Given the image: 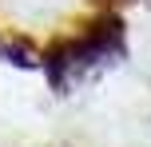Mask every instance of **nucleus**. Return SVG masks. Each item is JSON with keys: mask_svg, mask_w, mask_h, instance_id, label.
<instances>
[{"mask_svg": "<svg viewBox=\"0 0 151 147\" xmlns=\"http://www.w3.org/2000/svg\"><path fill=\"white\" fill-rule=\"evenodd\" d=\"M119 56H123V24L107 16V20H96L80 40L56 44L44 56V68L56 92H72L80 80H91L96 72L111 68Z\"/></svg>", "mask_w": 151, "mask_h": 147, "instance_id": "obj_1", "label": "nucleus"}]
</instances>
